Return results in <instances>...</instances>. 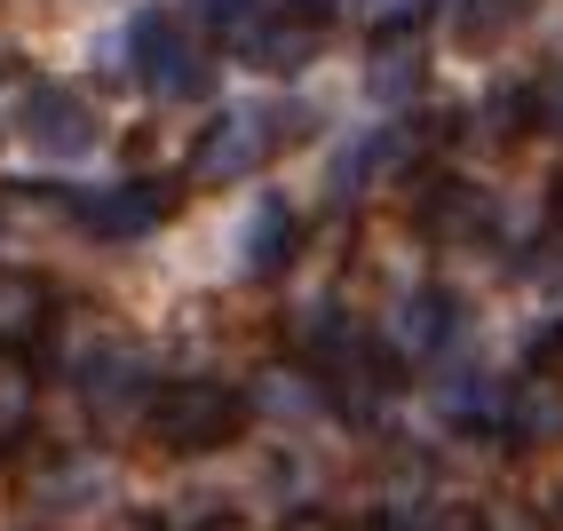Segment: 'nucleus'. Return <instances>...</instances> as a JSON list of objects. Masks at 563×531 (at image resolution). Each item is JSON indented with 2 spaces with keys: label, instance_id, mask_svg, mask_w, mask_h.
Listing matches in <instances>:
<instances>
[{
  "label": "nucleus",
  "instance_id": "obj_1",
  "mask_svg": "<svg viewBox=\"0 0 563 531\" xmlns=\"http://www.w3.org/2000/svg\"><path fill=\"white\" fill-rule=\"evenodd\" d=\"M294 135H310V111L239 103V111H222V120L199 135V151H191V182H207V191H222V182H246V175L271 167Z\"/></svg>",
  "mask_w": 563,
  "mask_h": 531
},
{
  "label": "nucleus",
  "instance_id": "obj_2",
  "mask_svg": "<svg viewBox=\"0 0 563 531\" xmlns=\"http://www.w3.org/2000/svg\"><path fill=\"white\" fill-rule=\"evenodd\" d=\"M128 56H135V80L159 103H199L214 88V56L175 9H143L135 32H128Z\"/></svg>",
  "mask_w": 563,
  "mask_h": 531
},
{
  "label": "nucleus",
  "instance_id": "obj_3",
  "mask_svg": "<svg viewBox=\"0 0 563 531\" xmlns=\"http://www.w3.org/2000/svg\"><path fill=\"white\" fill-rule=\"evenodd\" d=\"M246 421V397L231 381H175L152 397V436L167 452H214V444H231Z\"/></svg>",
  "mask_w": 563,
  "mask_h": 531
},
{
  "label": "nucleus",
  "instance_id": "obj_4",
  "mask_svg": "<svg viewBox=\"0 0 563 531\" xmlns=\"http://www.w3.org/2000/svg\"><path fill=\"white\" fill-rule=\"evenodd\" d=\"M231 48L254 71H302L325 48V9H310V0H271L262 16H246L231 32Z\"/></svg>",
  "mask_w": 563,
  "mask_h": 531
},
{
  "label": "nucleus",
  "instance_id": "obj_5",
  "mask_svg": "<svg viewBox=\"0 0 563 531\" xmlns=\"http://www.w3.org/2000/svg\"><path fill=\"white\" fill-rule=\"evenodd\" d=\"M16 128H24V143L41 151V159H88L96 151V111H88V96L80 88H64V80H32L24 96H16Z\"/></svg>",
  "mask_w": 563,
  "mask_h": 531
},
{
  "label": "nucleus",
  "instance_id": "obj_6",
  "mask_svg": "<svg viewBox=\"0 0 563 531\" xmlns=\"http://www.w3.org/2000/svg\"><path fill=\"white\" fill-rule=\"evenodd\" d=\"M71 381H80V405H88V421H96L103 436H120L135 412H143V397H152L143 350H128V341H103V350H88Z\"/></svg>",
  "mask_w": 563,
  "mask_h": 531
},
{
  "label": "nucleus",
  "instance_id": "obj_7",
  "mask_svg": "<svg viewBox=\"0 0 563 531\" xmlns=\"http://www.w3.org/2000/svg\"><path fill=\"white\" fill-rule=\"evenodd\" d=\"M167 214H175V191H167V182H111L103 199H88V231H96L103 246H135V239H152Z\"/></svg>",
  "mask_w": 563,
  "mask_h": 531
},
{
  "label": "nucleus",
  "instance_id": "obj_8",
  "mask_svg": "<svg viewBox=\"0 0 563 531\" xmlns=\"http://www.w3.org/2000/svg\"><path fill=\"white\" fill-rule=\"evenodd\" d=\"M453 341H461V301L444 294V286H412L397 301V357L429 365V357L453 350Z\"/></svg>",
  "mask_w": 563,
  "mask_h": 531
},
{
  "label": "nucleus",
  "instance_id": "obj_9",
  "mask_svg": "<svg viewBox=\"0 0 563 531\" xmlns=\"http://www.w3.org/2000/svg\"><path fill=\"white\" fill-rule=\"evenodd\" d=\"M56 325V286L41 270H0V350L24 357V350H41Z\"/></svg>",
  "mask_w": 563,
  "mask_h": 531
},
{
  "label": "nucleus",
  "instance_id": "obj_10",
  "mask_svg": "<svg viewBox=\"0 0 563 531\" xmlns=\"http://www.w3.org/2000/svg\"><path fill=\"white\" fill-rule=\"evenodd\" d=\"M405 159H412V135L389 128V120H373V128H357V135L342 143V159H333V191L357 199V191H373V182H389Z\"/></svg>",
  "mask_w": 563,
  "mask_h": 531
},
{
  "label": "nucleus",
  "instance_id": "obj_11",
  "mask_svg": "<svg viewBox=\"0 0 563 531\" xmlns=\"http://www.w3.org/2000/svg\"><path fill=\"white\" fill-rule=\"evenodd\" d=\"M294 246H302L294 207H286V199H254L246 222H239V270H246V278H278L286 262H294Z\"/></svg>",
  "mask_w": 563,
  "mask_h": 531
},
{
  "label": "nucleus",
  "instance_id": "obj_12",
  "mask_svg": "<svg viewBox=\"0 0 563 531\" xmlns=\"http://www.w3.org/2000/svg\"><path fill=\"white\" fill-rule=\"evenodd\" d=\"M421 231H429L437 246H476L484 231H493V199H484L476 182L437 175V182H429V199H421Z\"/></svg>",
  "mask_w": 563,
  "mask_h": 531
},
{
  "label": "nucleus",
  "instance_id": "obj_13",
  "mask_svg": "<svg viewBox=\"0 0 563 531\" xmlns=\"http://www.w3.org/2000/svg\"><path fill=\"white\" fill-rule=\"evenodd\" d=\"M0 222L24 231V239L71 231V222H88V199L71 191V182H9V191H0Z\"/></svg>",
  "mask_w": 563,
  "mask_h": 531
},
{
  "label": "nucleus",
  "instance_id": "obj_14",
  "mask_svg": "<svg viewBox=\"0 0 563 531\" xmlns=\"http://www.w3.org/2000/svg\"><path fill=\"white\" fill-rule=\"evenodd\" d=\"M246 412H271V421L302 429V421H318V412H333V397H325V381H318L310 365H271L246 389Z\"/></svg>",
  "mask_w": 563,
  "mask_h": 531
},
{
  "label": "nucleus",
  "instance_id": "obj_15",
  "mask_svg": "<svg viewBox=\"0 0 563 531\" xmlns=\"http://www.w3.org/2000/svg\"><path fill=\"white\" fill-rule=\"evenodd\" d=\"M429 96V56L412 48V41H382L365 56V103H382V111H412Z\"/></svg>",
  "mask_w": 563,
  "mask_h": 531
},
{
  "label": "nucleus",
  "instance_id": "obj_16",
  "mask_svg": "<svg viewBox=\"0 0 563 531\" xmlns=\"http://www.w3.org/2000/svg\"><path fill=\"white\" fill-rule=\"evenodd\" d=\"M437 412L444 421H468V429H493V421H508V389L493 381V373H444Z\"/></svg>",
  "mask_w": 563,
  "mask_h": 531
},
{
  "label": "nucleus",
  "instance_id": "obj_17",
  "mask_svg": "<svg viewBox=\"0 0 563 531\" xmlns=\"http://www.w3.org/2000/svg\"><path fill=\"white\" fill-rule=\"evenodd\" d=\"M111 491V468L103 461H56L41 484H32V500H41L48 516H80V508H96Z\"/></svg>",
  "mask_w": 563,
  "mask_h": 531
},
{
  "label": "nucleus",
  "instance_id": "obj_18",
  "mask_svg": "<svg viewBox=\"0 0 563 531\" xmlns=\"http://www.w3.org/2000/svg\"><path fill=\"white\" fill-rule=\"evenodd\" d=\"M508 436L516 444H555L563 436V389L548 381V373H532V381L508 397Z\"/></svg>",
  "mask_w": 563,
  "mask_h": 531
},
{
  "label": "nucleus",
  "instance_id": "obj_19",
  "mask_svg": "<svg viewBox=\"0 0 563 531\" xmlns=\"http://www.w3.org/2000/svg\"><path fill=\"white\" fill-rule=\"evenodd\" d=\"M532 16V0H453V41L461 48H500Z\"/></svg>",
  "mask_w": 563,
  "mask_h": 531
},
{
  "label": "nucleus",
  "instance_id": "obj_20",
  "mask_svg": "<svg viewBox=\"0 0 563 531\" xmlns=\"http://www.w3.org/2000/svg\"><path fill=\"white\" fill-rule=\"evenodd\" d=\"M32 405H41V381H32V365L0 350V452H9V444L32 429Z\"/></svg>",
  "mask_w": 563,
  "mask_h": 531
},
{
  "label": "nucleus",
  "instance_id": "obj_21",
  "mask_svg": "<svg viewBox=\"0 0 563 531\" xmlns=\"http://www.w3.org/2000/svg\"><path fill=\"white\" fill-rule=\"evenodd\" d=\"M437 0H365V32H382V41H412V24H421Z\"/></svg>",
  "mask_w": 563,
  "mask_h": 531
},
{
  "label": "nucleus",
  "instance_id": "obj_22",
  "mask_svg": "<svg viewBox=\"0 0 563 531\" xmlns=\"http://www.w3.org/2000/svg\"><path fill=\"white\" fill-rule=\"evenodd\" d=\"M262 9H271V0H191V16H207V24L222 32V41H231V32H239L246 16H262Z\"/></svg>",
  "mask_w": 563,
  "mask_h": 531
},
{
  "label": "nucleus",
  "instance_id": "obj_23",
  "mask_svg": "<svg viewBox=\"0 0 563 531\" xmlns=\"http://www.w3.org/2000/svg\"><path fill=\"white\" fill-rule=\"evenodd\" d=\"M532 120L563 135V71H555V80H540V88H532Z\"/></svg>",
  "mask_w": 563,
  "mask_h": 531
},
{
  "label": "nucleus",
  "instance_id": "obj_24",
  "mask_svg": "<svg viewBox=\"0 0 563 531\" xmlns=\"http://www.w3.org/2000/svg\"><path fill=\"white\" fill-rule=\"evenodd\" d=\"M412 531H493V523H484L476 508H429V516L412 523Z\"/></svg>",
  "mask_w": 563,
  "mask_h": 531
},
{
  "label": "nucleus",
  "instance_id": "obj_25",
  "mask_svg": "<svg viewBox=\"0 0 563 531\" xmlns=\"http://www.w3.org/2000/svg\"><path fill=\"white\" fill-rule=\"evenodd\" d=\"M278 531H333V523H325V516H286Z\"/></svg>",
  "mask_w": 563,
  "mask_h": 531
},
{
  "label": "nucleus",
  "instance_id": "obj_26",
  "mask_svg": "<svg viewBox=\"0 0 563 531\" xmlns=\"http://www.w3.org/2000/svg\"><path fill=\"white\" fill-rule=\"evenodd\" d=\"M111 531H159L152 516H120V523H111Z\"/></svg>",
  "mask_w": 563,
  "mask_h": 531
}]
</instances>
